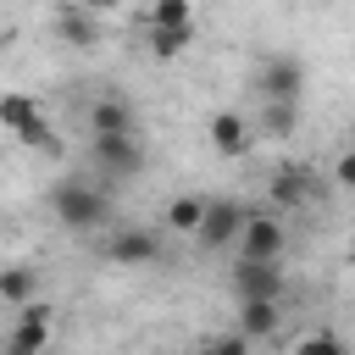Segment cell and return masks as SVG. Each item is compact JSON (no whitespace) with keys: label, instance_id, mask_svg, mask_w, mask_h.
<instances>
[{"label":"cell","instance_id":"3957f363","mask_svg":"<svg viewBox=\"0 0 355 355\" xmlns=\"http://www.w3.org/2000/svg\"><path fill=\"white\" fill-rule=\"evenodd\" d=\"M244 205L239 200H205V211H200V227H194V239L205 244V250H222V244H233L239 239V227H244Z\"/></svg>","mask_w":355,"mask_h":355},{"label":"cell","instance_id":"ffe728a7","mask_svg":"<svg viewBox=\"0 0 355 355\" xmlns=\"http://www.w3.org/2000/svg\"><path fill=\"white\" fill-rule=\"evenodd\" d=\"M294 355H344V338L338 333H311V338H300Z\"/></svg>","mask_w":355,"mask_h":355},{"label":"cell","instance_id":"52a82bcc","mask_svg":"<svg viewBox=\"0 0 355 355\" xmlns=\"http://www.w3.org/2000/svg\"><path fill=\"white\" fill-rule=\"evenodd\" d=\"M233 294L239 300H283V266L277 261H239L233 266Z\"/></svg>","mask_w":355,"mask_h":355},{"label":"cell","instance_id":"8fae6325","mask_svg":"<svg viewBox=\"0 0 355 355\" xmlns=\"http://www.w3.org/2000/svg\"><path fill=\"white\" fill-rule=\"evenodd\" d=\"M266 194H272V205H277V211H294V205H305V200H311V166H300V161L277 166Z\"/></svg>","mask_w":355,"mask_h":355},{"label":"cell","instance_id":"5bb4252c","mask_svg":"<svg viewBox=\"0 0 355 355\" xmlns=\"http://www.w3.org/2000/svg\"><path fill=\"white\" fill-rule=\"evenodd\" d=\"M0 300H6V305H28V300H39V277H33V266H0Z\"/></svg>","mask_w":355,"mask_h":355},{"label":"cell","instance_id":"44dd1931","mask_svg":"<svg viewBox=\"0 0 355 355\" xmlns=\"http://www.w3.org/2000/svg\"><path fill=\"white\" fill-rule=\"evenodd\" d=\"M28 150H55V133H50V116H39V122H28L22 133H17Z\"/></svg>","mask_w":355,"mask_h":355},{"label":"cell","instance_id":"30bf717a","mask_svg":"<svg viewBox=\"0 0 355 355\" xmlns=\"http://www.w3.org/2000/svg\"><path fill=\"white\" fill-rule=\"evenodd\" d=\"M105 133H139L133 105H128V100H116V94H105V100H94V105H89V139H105Z\"/></svg>","mask_w":355,"mask_h":355},{"label":"cell","instance_id":"2e32d148","mask_svg":"<svg viewBox=\"0 0 355 355\" xmlns=\"http://www.w3.org/2000/svg\"><path fill=\"white\" fill-rule=\"evenodd\" d=\"M61 39H67V44H78V50H89V44H100V28H94V17H89V11H78V6H72V11L61 17Z\"/></svg>","mask_w":355,"mask_h":355},{"label":"cell","instance_id":"277c9868","mask_svg":"<svg viewBox=\"0 0 355 355\" xmlns=\"http://www.w3.org/2000/svg\"><path fill=\"white\" fill-rule=\"evenodd\" d=\"M44 344H50V305L44 300L17 305V327L6 338V355H44Z\"/></svg>","mask_w":355,"mask_h":355},{"label":"cell","instance_id":"603a6c76","mask_svg":"<svg viewBox=\"0 0 355 355\" xmlns=\"http://www.w3.org/2000/svg\"><path fill=\"white\" fill-rule=\"evenodd\" d=\"M333 183H338V189H349V183H355V155H349V150L338 155V166H333Z\"/></svg>","mask_w":355,"mask_h":355},{"label":"cell","instance_id":"4fadbf2b","mask_svg":"<svg viewBox=\"0 0 355 355\" xmlns=\"http://www.w3.org/2000/svg\"><path fill=\"white\" fill-rule=\"evenodd\" d=\"M39 116H44V111H39V100H33V94H17V89H11V94H0V128H6V133H22V128H28V122H39Z\"/></svg>","mask_w":355,"mask_h":355},{"label":"cell","instance_id":"9a60e30c","mask_svg":"<svg viewBox=\"0 0 355 355\" xmlns=\"http://www.w3.org/2000/svg\"><path fill=\"white\" fill-rule=\"evenodd\" d=\"M189 44H194V22H183V28H150V50H155L161 61L183 55Z\"/></svg>","mask_w":355,"mask_h":355},{"label":"cell","instance_id":"8992f818","mask_svg":"<svg viewBox=\"0 0 355 355\" xmlns=\"http://www.w3.org/2000/svg\"><path fill=\"white\" fill-rule=\"evenodd\" d=\"M105 255H111L116 266H150V261L161 255V233H155V227H116V233L105 239Z\"/></svg>","mask_w":355,"mask_h":355},{"label":"cell","instance_id":"e0dca14e","mask_svg":"<svg viewBox=\"0 0 355 355\" xmlns=\"http://www.w3.org/2000/svg\"><path fill=\"white\" fill-rule=\"evenodd\" d=\"M294 122H300V105H272V100H261V133H266V139L294 133Z\"/></svg>","mask_w":355,"mask_h":355},{"label":"cell","instance_id":"ba28073f","mask_svg":"<svg viewBox=\"0 0 355 355\" xmlns=\"http://www.w3.org/2000/svg\"><path fill=\"white\" fill-rule=\"evenodd\" d=\"M300 89H305V72H300V61H288V55H272V61L261 67V100H272V105H300Z\"/></svg>","mask_w":355,"mask_h":355},{"label":"cell","instance_id":"5b68a950","mask_svg":"<svg viewBox=\"0 0 355 355\" xmlns=\"http://www.w3.org/2000/svg\"><path fill=\"white\" fill-rule=\"evenodd\" d=\"M283 244H288V233H283V222L277 216H244V227H239V261H277L283 255Z\"/></svg>","mask_w":355,"mask_h":355},{"label":"cell","instance_id":"7a4b0ae2","mask_svg":"<svg viewBox=\"0 0 355 355\" xmlns=\"http://www.w3.org/2000/svg\"><path fill=\"white\" fill-rule=\"evenodd\" d=\"M89 155H94V166L111 172V178H133V172L144 166V144H139V133H105V139H89Z\"/></svg>","mask_w":355,"mask_h":355},{"label":"cell","instance_id":"7402d4cb","mask_svg":"<svg viewBox=\"0 0 355 355\" xmlns=\"http://www.w3.org/2000/svg\"><path fill=\"white\" fill-rule=\"evenodd\" d=\"M194 355H250V338H239V333H227V338H205Z\"/></svg>","mask_w":355,"mask_h":355},{"label":"cell","instance_id":"d6986e66","mask_svg":"<svg viewBox=\"0 0 355 355\" xmlns=\"http://www.w3.org/2000/svg\"><path fill=\"white\" fill-rule=\"evenodd\" d=\"M183 22H194L189 17V0H155L150 6V28H183Z\"/></svg>","mask_w":355,"mask_h":355},{"label":"cell","instance_id":"9c48e42d","mask_svg":"<svg viewBox=\"0 0 355 355\" xmlns=\"http://www.w3.org/2000/svg\"><path fill=\"white\" fill-rule=\"evenodd\" d=\"M205 133H211V150H216V155H227V161H233V155H244V150L255 144V128H250L239 111H216Z\"/></svg>","mask_w":355,"mask_h":355},{"label":"cell","instance_id":"7c38bea8","mask_svg":"<svg viewBox=\"0 0 355 355\" xmlns=\"http://www.w3.org/2000/svg\"><path fill=\"white\" fill-rule=\"evenodd\" d=\"M277 333V300H239V338H272Z\"/></svg>","mask_w":355,"mask_h":355},{"label":"cell","instance_id":"6da1fadb","mask_svg":"<svg viewBox=\"0 0 355 355\" xmlns=\"http://www.w3.org/2000/svg\"><path fill=\"white\" fill-rule=\"evenodd\" d=\"M50 211H55V222H61L67 233H100V227L111 222V200H105V189L89 183V178H61V183L50 189Z\"/></svg>","mask_w":355,"mask_h":355},{"label":"cell","instance_id":"cb8c5ba5","mask_svg":"<svg viewBox=\"0 0 355 355\" xmlns=\"http://www.w3.org/2000/svg\"><path fill=\"white\" fill-rule=\"evenodd\" d=\"M116 6H122V0H78V11H89V17H94V11H116Z\"/></svg>","mask_w":355,"mask_h":355},{"label":"cell","instance_id":"ac0fdd59","mask_svg":"<svg viewBox=\"0 0 355 355\" xmlns=\"http://www.w3.org/2000/svg\"><path fill=\"white\" fill-rule=\"evenodd\" d=\"M200 211H205V200H194V194H178V200L166 205V222H172L178 233H194V227H200Z\"/></svg>","mask_w":355,"mask_h":355}]
</instances>
